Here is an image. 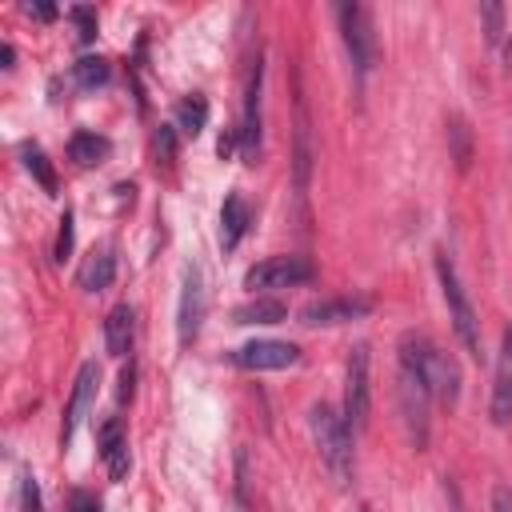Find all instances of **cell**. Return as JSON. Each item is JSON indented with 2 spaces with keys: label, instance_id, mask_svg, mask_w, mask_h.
Listing matches in <instances>:
<instances>
[{
  "label": "cell",
  "instance_id": "cell-1",
  "mask_svg": "<svg viewBox=\"0 0 512 512\" xmlns=\"http://www.w3.org/2000/svg\"><path fill=\"white\" fill-rule=\"evenodd\" d=\"M400 368H408V372L432 392V400L456 404V396H460V368H456V360H452L436 340H428L424 332H404V336H400Z\"/></svg>",
  "mask_w": 512,
  "mask_h": 512
},
{
  "label": "cell",
  "instance_id": "cell-2",
  "mask_svg": "<svg viewBox=\"0 0 512 512\" xmlns=\"http://www.w3.org/2000/svg\"><path fill=\"white\" fill-rule=\"evenodd\" d=\"M308 428H312V440H316V448H320V460H324V468L340 480V484H348L352 480V428H348V420H344V412H336L332 404H312V412H308Z\"/></svg>",
  "mask_w": 512,
  "mask_h": 512
},
{
  "label": "cell",
  "instance_id": "cell-3",
  "mask_svg": "<svg viewBox=\"0 0 512 512\" xmlns=\"http://www.w3.org/2000/svg\"><path fill=\"white\" fill-rule=\"evenodd\" d=\"M436 276H440V292H444V304H448V320L456 328V340L468 348V356L480 360L484 356V348H480V320L472 312V300H468V292H464V284H460L448 252H436Z\"/></svg>",
  "mask_w": 512,
  "mask_h": 512
},
{
  "label": "cell",
  "instance_id": "cell-4",
  "mask_svg": "<svg viewBox=\"0 0 512 512\" xmlns=\"http://www.w3.org/2000/svg\"><path fill=\"white\" fill-rule=\"evenodd\" d=\"M208 316V284H204V268L200 264H184L180 276V300H176V340L192 344L204 328Z\"/></svg>",
  "mask_w": 512,
  "mask_h": 512
},
{
  "label": "cell",
  "instance_id": "cell-5",
  "mask_svg": "<svg viewBox=\"0 0 512 512\" xmlns=\"http://www.w3.org/2000/svg\"><path fill=\"white\" fill-rule=\"evenodd\" d=\"M316 280V264L308 256H268L244 272V288L252 292H272V288H296Z\"/></svg>",
  "mask_w": 512,
  "mask_h": 512
},
{
  "label": "cell",
  "instance_id": "cell-6",
  "mask_svg": "<svg viewBox=\"0 0 512 512\" xmlns=\"http://www.w3.org/2000/svg\"><path fill=\"white\" fill-rule=\"evenodd\" d=\"M376 308V300L368 292H344V296H320L312 304L300 308V324L304 328H332V324H348L360 320Z\"/></svg>",
  "mask_w": 512,
  "mask_h": 512
},
{
  "label": "cell",
  "instance_id": "cell-7",
  "mask_svg": "<svg viewBox=\"0 0 512 512\" xmlns=\"http://www.w3.org/2000/svg\"><path fill=\"white\" fill-rule=\"evenodd\" d=\"M336 24H340V36H344V48L356 64V72L364 76L376 60V36H372V20L360 4H336Z\"/></svg>",
  "mask_w": 512,
  "mask_h": 512
},
{
  "label": "cell",
  "instance_id": "cell-8",
  "mask_svg": "<svg viewBox=\"0 0 512 512\" xmlns=\"http://www.w3.org/2000/svg\"><path fill=\"white\" fill-rule=\"evenodd\" d=\"M228 360L236 368H248V372H280V368L300 364V348L288 340H252V344L232 348Z\"/></svg>",
  "mask_w": 512,
  "mask_h": 512
},
{
  "label": "cell",
  "instance_id": "cell-9",
  "mask_svg": "<svg viewBox=\"0 0 512 512\" xmlns=\"http://www.w3.org/2000/svg\"><path fill=\"white\" fill-rule=\"evenodd\" d=\"M368 404H372L368 344H356L352 356H348V376H344V420H348V428H364L368 424Z\"/></svg>",
  "mask_w": 512,
  "mask_h": 512
},
{
  "label": "cell",
  "instance_id": "cell-10",
  "mask_svg": "<svg viewBox=\"0 0 512 512\" xmlns=\"http://www.w3.org/2000/svg\"><path fill=\"white\" fill-rule=\"evenodd\" d=\"M396 400H400V416H404V424H408V440H412L416 448H424V444H428V404H432V392H428L408 368H400Z\"/></svg>",
  "mask_w": 512,
  "mask_h": 512
},
{
  "label": "cell",
  "instance_id": "cell-11",
  "mask_svg": "<svg viewBox=\"0 0 512 512\" xmlns=\"http://www.w3.org/2000/svg\"><path fill=\"white\" fill-rule=\"evenodd\" d=\"M96 388H100V368H96V360H88V364H80V372H76V384H72V396H68V404H64L60 444H68V440L76 436L80 420L88 416V408H92V400H96Z\"/></svg>",
  "mask_w": 512,
  "mask_h": 512
},
{
  "label": "cell",
  "instance_id": "cell-12",
  "mask_svg": "<svg viewBox=\"0 0 512 512\" xmlns=\"http://www.w3.org/2000/svg\"><path fill=\"white\" fill-rule=\"evenodd\" d=\"M260 84H264V64L256 60L252 76H248V92H244V116H240V156L252 160L260 148Z\"/></svg>",
  "mask_w": 512,
  "mask_h": 512
},
{
  "label": "cell",
  "instance_id": "cell-13",
  "mask_svg": "<svg viewBox=\"0 0 512 512\" xmlns=\"http://www.w3.org/2000/svg\"><path fill=\"white\" fill-rule=\"evenodd\" d=\"M492 424H508L512 420V328L500 340V356H496V380H492Z\"/></svg>",
  "mask_w": 512,
  "mask_h": 512
},
{
  "label": "cell",
  "instance_id": "cell-14",
  "mask_svg": "<svg viewBox=\"0 0 512 512\" xmlns=\"http://www.w3.org/2000/svg\"><path fill=\"white\" fill-rule=\"evenodd\" d=\"M248 224H252V212H248L244 196H240V192H228L224 204H220V248L232 252V248L244 240Z\"/></svg>",
  "mask_w": 512,
  "mask_h": 512
},
{
  "label": "cell",
  "instance_id": "cell-15",
  "mask_svg": "<svg viewBox=\"0 0 512 512\" xmlns=\"http://www.w3.org/2000/svg\"><path fill=\"white\" fill-rule=\"evenodd\" d=\"M112 280H116V252H112L108 244H104V248H92V252L84 256L80 272H76V284H80L84 292H104Z\"/></svg>",
  "mask_w": 512,
  "mask_h": 512
},
{
  "label": "cell",
  "instance_id": "cell-16",
  "mask_svg": "<svg viewBox=\"0 0 512 512\" xmlns=\"http://www.w3.org/2000/svg\"><path fill=\"white\" fill-rule=\"evenodd\" d=\"M132 340H136V312H132V304H116L104 316V348L112 356H124L132 348Z\"/></svg>",
  "mask_w": 512,
  "mask_h": 512
},
{
  "label": "cell",
  "instance_id": "cell-17",
  "mask_svg": "<svg viewBox=\"0 0 512 512\" xmlns=\"http://www.w3.org/2000/svg\"><path fill=\"white\" fill-rule=\"evenodd\" d=\"M100 456H104L112 480L128 476V440H124V424L120 420H104L100 424Z\"/></svg>",
  "mask_w": 512,
  "mask_h": 512
},
{
  "label": "cell",
  "instance_id": "cell-18",
  "mask_svg": "<svg viewBox=\"0 0 512 512\" xmlns=\"http://www.w3.org/2000/svg\"><path fill=\"white\" fill-rule=\"evenodd\" d=\"M280 320H288V304L284 300L256 296V300L232 308V324H280Z\"/></svg>",
  "mask_w": 512,
  "mask_h": 512
},
{
  "label": "cell",
  "instance_id": "cell-19",
  "mask_svg": "<svg viewBox=\"0 0 512 512\" xmlns=\"http://www.w3.org/2000/svg\"><path fill=\"white\" fill-rule=\"evenodd\" d=\"M108 152H112L108 136H96V132H76V136L68 140V160H76L80 168H96V164H104Z\"/></svg>",
  "mask_w": 512,
  "mask_h": 512
},
{
  "label": "cell",
  "instance_id": "cell-20",
  "mask_svg": "<svg viewBox=\"0 0 512 512\" xmlns=\"http://www.w3.org/2000/svg\"><path fill=\"white\" fill-rule=\"evenodd\" d=\"M204 124H208V100L204 96H188V100L176 104V124L172 128H180L184 136H200Z\"/></svg>",
  "mask_w": 512,
  "mask_h": 512
},
{
  "label": "cell",
  "instance_id": "cell-21",
  "mask_svg": "<svg viewBox=\"0 0 512 512\" xmlns=\"http://www.w3.org/2000/svg\"><path fill=\"white\" fill-rule=\"evenodd\" d=\"M20 160H24V168L36 176V184H40L44 192H56V172H52V160L44 156L40 144H20Z\"/></svg>",
  "mask_w": 512,
  "mask_h": 512
},
{
  "label": "cell",
  "instance_id": "cell-22",
  "mask_svg": "<svg viewBox=\"0 0 512 512\" xmlns=\"http://www.w3.org/2000/svg\"><path fill=\"white\" fill-rule=\"evenodd\" d=\"M108 60L104 56H84V60H76L72 64V84L76 88H84V92H92V88H100L104 80H108Z\"/></svg>",
  "mask_w": 512,
  "mask_h": 512
},
{
  "label": "cell",
  "instance_id": "cell-23",
  "mask_svg": "<svg viewBox=\"0 0 512 512\" xmlns=\"http://www.w3.org/2000/svg\"><path fill=\"white\" fill-rule=\"evenodd\" d=\"M308 172H312V144H308V112L300 104V128H296V188H308Z\"/></svg>",
  "mask_w": 512,
  "mask_h": 512
},
{
  "label": "cell",
  "instance_id": "cell-24",
  "mask_svg": "<svg viewBox=\"0 0 512 512\" xmlns=\"http://www.w3.org/2000/svg\"><path fill=\"white\" fill-rule=\"evenodd\" d=\"M68 16H72V24H76V40L88 44V40L96 36V12H92V8H72Z\"/></svg>",
  "mask_w": 512,
  "mask_h": 512
},
{
  "label": "cell",
  "instance_id": "cell-25",
  "mask_svg": "<svg viewBox=\"0 0 512 512\" xmlns=\"http://www.w3.org/2000/svg\"><path fill=\"white\" fill-rule=\"evenodd\" d=\"M68 252H72V212H64V216H60V232H56V248H52V256L64 264V260H68Z\"/></svg>",
  "mask_w": 512,
  "mask_h": 512
},
{
  "label": "cell",
  "instance_id": "cell-26",
  "mask_svg": "<svg viewBox=\"0 0 512 512\" xmlns=\"http://www.w3.org/2000/svg\"><path fill=\"white\" fill-rule=\"evenodd\" d=\"M448 132L456 136V164H460V168H468V156H472V152H468V128H464V120H452V128H448Z\"/></svg>",
  "mask_w": 512,
  "mask_h": 512
},
{
  "label": "cell",
  "instance_id": "cell-27",
  "mask_svg": "<svg viewBox=\"0 0 512 512\" xmlns=\"http://www.w3.org/2000/svg\"><path fill=\"white\" fill-rule=\"evenodd\" d=\"M20 496H24V512H44V504H40V488H36V480H32V476H24Z\"/></svg>",
  "mask_w": 512,
  "mask_h": 512
},
{
  "label": "cell",
  "instance_id": "cell-28",
  "mask_svg": "<svg viewBox=\"0 0 512 512\" xmlns=\"http://www.w3.org/2000/svg\"><path fill=\"white\" fill-rule=\"evenodd\" d=\"M68 512H100V504H96V496H88V492H72Z\"/></svg>",
  "mask_w": 512,
  "mask_h": 512
},
{
  "label": "cell",
  "instance_id": "cell-29",
  "mask_svg": "<svg viewBox=\"0 0 512 512\" xmlns=\"http://www.w3.org/2000/svg\"><path fill=\"white\" fill-rule=\"evenodd\" d=\"M492 512H512V488L508 484L492 488Z\"/></svg>",
  "mask_w": 512,
  "mask_h": 512
},
{
  "label": "cell",
  "instance_id": "cell-30",
  "mask_svg": "<svg viewBox=\"0 0 512 512\" xmlns=\"http://www.w3.org/2000/svg\"><path fill=\"white\" fill-rule=\"evenodd\" d=\"M480 12H484V20H488V40H496V36H500V16H504V12H500L496 4H484Z\"/></svg>",
  "mask_w": 512,
  "mask_h": 512
},
{
  "label": "cell",
  "instance_id": "cell-31",
  "mask_svg": "<svg viewBox=\"0 0 512 512\" xmlns=\"http://www.w3.org/2000/svg\"><path fill=\"white\" fill-rule=\"evenodd\" d=\"M24 12H28V16H36V20H52V16H56V8H52V4H24Z\"/></svg>",
  "mask_w": 512,
  "mask_h": 512
},
{
  "label": "cell",
  "instance_id": "cell-32",
  "mask_svg": "<svg viewBox=\"0 0 512 512\" xmlns=\"http://www.w3.org/2000/svg\"><path fill=\"white\" fill-rule=\"evenodd\" d=\"M0 60H4V68H12V60H16V48H12V44H0Z\"/></svg>",
  "mask_w": 512,
  "mask_h": 512
},
{
  "label": "cell",
  "instance_id": "cell-33",
  "mask_svg": "<svg viewBox=\"0 0 512 512\" xmlns=\"http://www.w3.org/2000/svg\"><path fill=\"white\" fill-rule=\"evenodd\" d=\"M508 56H512V40H508Z\"/></svg>",
  "mask_w": 512,
  "mask_h": 512
},
{
  "label": "cell",
  "instance_id": "cell-34",
  "mask_svg": "<svg viewBox=\"0 0 512 512\" xmlns=\"http://www.w3.org/2000/svg\"><path fill=\"white\" fill-rule=\"evenodd\" d=\"M364 512H368V508H364Z\"/></svg>",
  "mask_w": 512,
  "mask_h": 512
}]
</instances>
